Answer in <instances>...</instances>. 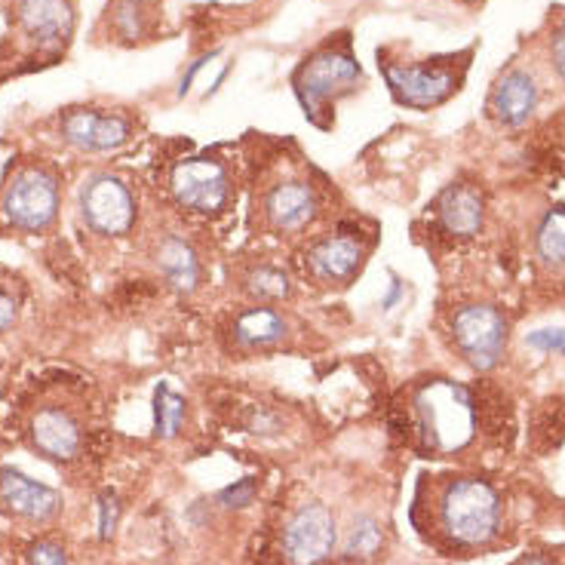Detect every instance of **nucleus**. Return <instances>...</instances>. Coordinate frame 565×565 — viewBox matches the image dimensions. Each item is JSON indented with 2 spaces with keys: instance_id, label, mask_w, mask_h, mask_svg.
<instances>
[{
  "instance_id": "nucleus-8",
  "label": "nucleus",
  "mask_w": 565,
  "mask_h": 565,
  "mask_svg": "<svg viewBox=\"0 0 565 565\" xmlns=\"http://www.w3.org/2000/svg\"><path fill=\"white\" fill-rule=\"evenodd\" d=\"M80 212L99 234H126L136 221V200L117 175H93L80 191Z\"/></svg>"
},
{
  "instance_id": "nucleus-30",
  "label": "nucleus",
  "mask_w": 565,
  "mask_h": 565,
  "mask_svg": "<svg viewBox=\"0 0 565 565\" xmlns=\"http://www.w3.org/2000/svg\"><path fill=\"white\" fill-rule=\"evenodd\" d=\"M517 565H556L550 556H544V553H532V556H522Z\"/></svg>"
},
{
  "instance_id": "nucleus-28",
  "label": "nucleus",
  "mask_w": 565,
  "mask_h": 565,
  "mask_svg": "<svg viewBox=\"0 0 565 565\" xmlns=\"http://www.w3.org/2000/svg\"><path fill=\"white\" fill-rule=\"evenodd\" d=\"M19 316V299L10 289H0V330H10Z\"/></svg>"
},
{
  "instance_id": "nucleus-3",
  "label": "nucleus",
  "mask_w": 565,
  "mask_h": 565,
  "mask_svg": "<svg viewBox=\"0 0 565 565\" xmlns=\"http://www.w3.org/2000/svg\"><path fill=\"white\" fill-rule=\"evenodd\" d=\"M3 219L19 231H44L59 212V182L56 175L28 166L13 175V182L3 191Z\"/></svg>"
},
{
  "instance_id": "nucleus-17",
  "label": "nucleus",
  "mask_w": 565,
  "mask_h": 565,
  "mask_svg": "<svg viewBox=\"0 0 565 565\" xmlns=\"http://www.w3.org/2000/svg\"><path fill=\"white\" fill-rule=\"evenodd\" d=\"M534 105H538V87H534L532 74H526V71L504 74L498 90L492 95V111L507 126L526 124L532 117Z\"/></svg>"
},
{
  "instance_id": "nucleus-16",
  "label": "nucleus",
  "mask_w": 565,
  "mask_h": 565,
  "mask_svg": "<svg viewBox=\"0 0 565 565\" xmlns=\"http://www.w3.org/2000/svg\"><path fill=\"white\" fill-rule=\"evenodd\" d=\"M440 224L456 237H473L483 228V197L471 185H452L442 191L440 204Z\"/></svg>"
},
{
  "instance_id": "nucleus-1",
  "label": "nucleus",
  "mask_w": 565,
  "mask_h": 565,
  "mask_svg": "<svg viewBox=\"0 0 565 565\" xmlns=\"http://www.w3.org/2000/svg\"><path fill=\"white\" fill-rule=\"evenodd\" d=\"M412 424L424 452L456 456L476 434L473 393L446 378H434L412 393Z\"/></svg>"
},
{
  "instance_id": "nucleus-14",
  "label": "nucleus",
  "mask_w": 565,
  "mask_h": 565,
  "mask_svg": "<svg viewBox=\"0 0 565 565\" xmlns=\"http://www.w3.org/2000/svg\"><path fill=\"white\" fill-rule=\"evenodd\" d=\"M32 440L47 458H56V461H71V458L80 456L83 434H80V424L74 422V415H71V412L49 406V408H41V412L34 415Z\"/></svg>"
},
{
  "instance_id": "nucleus-10",
  "label": "nucleus",
  "mask_w": 565,
  "mask_h": 565,
  "mask_svg": "<svg viewBox=\"0 0 565 565\" xmlns=\"http://www.w3.org/2000/svg\"><path fill=\"white\" fill-rule=\"evenodd\" d=\"M132 126L120 114L102 111H68L62 120V136L80 151H114L129 139Z\"/></svg>"
},
{
  "instance_id": "nucleus-25",
  "label": "nucleus",
  "mask_w": 565,
  "mask_h": 565,
  "mask_svg": "<svg viewBox=\"0 0 565 565\" xmlns=\"http://www.w3.org/2000/svg\"><path fill=\"white\" fill-rule=\"evenodd\" d=\"M255 495H258V486H255V480H240L234 486H228L224 492L219 495V501L224 507H234V510H243V507H250L255 501Z\"/></svg>"
},
{
  "instance_id": "nucleus-24",
  "label": "nucleus",
  "mask_w": 565,
  "mask_h": 565,
  "mask_svg": "<svg viewBox=\"0 0 565 565\" xmlns=\"http://www.w3.org/2000/svg\"><path fill=\"white\" fill-rule=\"evenodd\" d=\"M117 519H120V504H117V495L105 492L99 498V538L102 541H111L114 532H117Z\"/></svg>"
},
{
  "instance_id": "nucleus-2",
  "label": "nucleus",
  "mask_w": 565,
  "mask_h": 565,
  "mask_svg": "<svg viewBox=\"0 0 565 565\" xmlns=\"http://www.w3.org/2000/svg\"><path fill=\"white\" fill-rule=\"evenodd\" d=\"M437 526L456 547H483L501 529L498 492L480 476H452L437 492Z\"/></svg>"
},
{
  "instance_id": "nucleus-20",
  "label": "nucleus",
  "mask_w": 565,
  "mask_h": 565,
  "mask_svg": "<svg viewBox=\"0 0 565 565\" xmlns=\"http://www.w3.org/2000/svg\"><path fill=\"white\" fill-rule=\"evenodd\" d=\"M182 422H185V400L166 384H160L158 400H154V434L160 440H170L182 430Z\"/></svg>"
},
{
  "instance_id": "nucleus-31",
  "label": "nucleus",
  "mask_w": 565,
  "mask_h": 565,
  "mask_svg": "<svg viewBox=\"0 0 565 565\" xmlns=\"http://www.w3.org/2000/svg\"><path fill=\"white\" fill-rule=\"evenodd\" d=\"M563 34H565V28H563Z\"/></svg>"
},
{
  "instance_id": "nucleus-12",
  "label": "nucleus",
  "mask_w": 565,
  "mask_h": 565,
  "mask_svg": "<svg viewBox=\"0 0 565 565\" xmlns=\"http://www.w3.org/2000/svg\"><path fill=\"white\" fill-rule=\"evenodd\" d=\"M19 25L41 47H62L74 28L68 0H19Z\"/></svg>"
},
{
  "instance_id": "nucleus-23",
  "label": "nucleus",
  "mask_w": 565,
  "mask_h": 565,
  "mask_svg": "<svg viewBox=\"0 0 565 565\" xmlns=\"http://www.w3.org/2000/svg\"><path fill=\"white\" fill-rule=\"evenodd\" d=\"M538 250L553 265H565V209H553L541 231H538Z\"/></svg>"
},
{
  "instance_id": "nucleus-22",
  "label": "nucleus",
  "mask_w": 565,
  "mask_h": 565,
  "mask_svg": "<svg viewBox=\"0 0 565 565\" xmlns=\"http://www.w3.org/2000/svg\"><path fill=\"white\" fill-rule=\"evenodd\" d=\"M246 292L255 296V299H265V301L286 299V296H289V277L282 274L280 267H270V265L255 267L250 277H246Z\"/></svg>"
},
{
  "instance_id": "nucleus-18",
  "label": "nucleus",
  "mask_w": 565,
  "mask_h": 565,
  "mask_svg": "<svg viewBox=\"0 0 565 565\" xmlns=\"http://www.w3.org/2000/svg\"><path fill=\"white\" fill-rule=\"evenodd\" d=\"M160 270L166 274V280L191 292L197 282H200V262L185 240L170 237L163 246H160Z\"/></svg>"
},
{
  "instance_id": "nucleus-9",
  "label": "nucleus",
  "mask_w": 565,
  "mask_h": 565,
  "mask_svg": "<svg viewBox=\"0 0 565 565\" xmlns=\"http://www.w3.org/2000/svg\"><path fill=\"white\" fill-rule=\"evenodd\" d=\"M384 78L391 83L393 95L412 108H434L456 93L458 78L446 68H403L384 65Z\"/></svg>"
},
{
  "instance_id": "nucleus-4",
  "label": "nucleus",
  "mask_w": 565,
  "mask_h": 565,
  "mask_svg": "<svg viewBox=\"0 0 565 565\" xmlns=\"http://www.w3.org/2000/svg\"><path fill=\"white\" fill-rule=\"evenodd\" d=\"M338 541L335 517L326 504H304L282 529V556L289 565H320Z\"/></svg>"
},
{
  "instance_id": "nucleus-26",
  "label": "nucleus",
  "mask_w": 565,
  "mask_h": 565,
  "mask_svg": "<svg viewBox=\"0 0 565 565\" xmlns=\"http://www.w3.org/2000/svg\"><path fill=\"white\" fill-rule=\"evenodd\" d=\"M529 345L547 354H565V330H541L529 335Z\"/></svg>"
},
{
  "instance_id": "nucleus-5",
  "label": "nucleus",
  "mask_w": 565,
  "mask_h": 565,
  "mask_svg": "<svg viewBox=\"0 0 565 565\" xmlns=\"http://www.w3.org/2000/svg\"><path fill=\"white\" fill-rule=\"evenodd\" d=\"M357 80H360V65L354 62L347 53L323 49L311 62H304L299 78H296V93L304 105V114L316 120L320 111L326 108L335 95L350 90V83H357Z\"/></svg>"
},
{
  "instance_id": "nucleus-19",
  "label": "nucleus",
  "mask_w": 565,
  "mask_h": 565,
  "mask_svg": "<svg viewBox=\"0 0 565 565\" xmlns=\"http://www.w3.org/2000/svg\"><path fill=\"white\" fill-rule=\"evenodd\" d=\"M286 335V320L270 308H255L237 320V342L246 347H265Z\"/></svg>"
},
{
  "instance_id": "nucleus-27",
  "label": "nucleus",
  "mask_w": 565,
  "mask_h": 565,
  "mask_svg": "<svg viewBox=\"0 0 565 565\" xmlns=\"http://www.w3.org/2000/svg\"><path fill=\"white\" fill-rule=\"evenodd\" d=\"M32 565H68V556L59 544L41 541L32 547Z\"/></svg>"
},
{
  "instance_id": "nucleus-11",
  "label": "nucleus",
  "mask_w": 565,
  "mask_h": 565,
  "mask_svg": "<svg viewBox=\"0 0 565 565\" xmlns=\"http://www.w3.org/2000/svg\"><path fill=\"white\" fill-rule=\"evenodd\" d=\"M0 504L22 519H34V522H47L59 514L62 498L56 488L34 483L25 473L3 468L0 471Z\"/></svg>"
},
{
  "instance_id": "nucleus-7",
  "label": "nucleus",
  "mask_w": 565,
  "mask_h": 565,
  "mask_svg": "<svg viewBox=\"0 0 565 565\" xmlns=\"http://www.w3.org/2000/svg\"><path fill=\"white\" fill-rule=\"evenodd\" d=\"M173 194L178 206L191 212H219L231 197V175L221 160L194 158L182 160L173 170Z\"/></svg>"
},
{
  "instance_id": "nucleus-15",
  "label": "nucleus",
  "mask_w": 565,
  "mask_h": 565,
  "mask_svg": "<svg viewBox=\"0 0 565 565\" xmlns=\"http://www.w3.org/2000/svg\"><path fill=\"white\" fill-rule=\"evenodd\" d=\"M308 265L316 280L347 282L362 265V243L357 237H330L308 252Z\"/></svg>"
},
{
  "instance_id": "nucleus-13",
  "label": "nucleus",
  "mask_w": 565,
  "mask_h": 565,
  "mask_svg": "<svg viewBox=\"0 0 565 565\" xmlns=\"http://www.w3.org/2000/svg\"><path fill=\"white\" fill-rule=\"evenodd\" d=\"M316 194L308 182H282L265 197V219L274 231H301L316 219Z\"/></svg>"
},
{
  "instance_id": "nucleus-21",
  "label": "nucleus",
  "mask_w": 565,
  "mask_h": 565,
  "mask_svg": "<svg viewBox=\"0 0 565 565\" xmlns=\"http://www.w3.org/2000/svg\"><path fill=\"white\" fill-rule=\"evenodd\" d=\"M378 547H381V526H378V519H354V526H350V532H347L345 541L347 556H350V560H366V556L378 553Z\"/></svg>"
},
{
  "instance_id": "nucleus-6",
  "label": "nucleus",
  "mask_w": 565,
  "mask_h": 565,
  "mask_svg": "<svg viewBox=\"0 0 565 565\" xmlns=\"http://www.w3.org/2000/svg\"><path fill=\"white\" fill-rule=\"evenodd\" d=\"M456 342L461 354L468 357L473 369L488 372L495 362L501 360L504 345H507V320L498 308L488 304H471L456 314Z\"/></svg>"
},
{
  "instance_id": "nucleus-29",
  "label": "nucleus",
  "mask_w": 565,
  "mask_h": 565,
  "mask_svg": "<svg viewBox=\"0 0 565 565\" xmlns=\"http://www.w3.org/2000/svg\"><path fill=\"white\" fill-rule=\"evenodd\" d=\"M553 65H556V71L565 78V34L563 32L556 34V41H553Z\"/></svg>"
}]
</instances>
